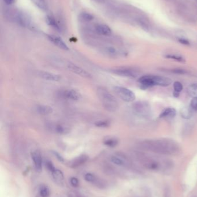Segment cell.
<instances>
[{
  "label": "cell",
  "instance_id": "cell-23",
  "mask_svg": "<svg viewBox=\"0 0 197 197\" xmlns=\"http://www.w3.org/2000/svg\"><path fill=\"white\" fill-rule=\"evenodd\" d=\"M46 22H47V23L49 26L53 27L54 28L56 29L57 30H61L58 22L56 21V20L53 16H48L47 18H46Z\"/></svg>",
  "mask_w": 197,
  "mask_h": 197
},
{
  "label": "cell",
  "instance_id": "cell-12",
  "mask_svg": "<svg viewBox=\"0 0 197 197\" xmlns=\"http://www.w3.org/2000/svg\"><path fill=\"white\" fill-rule=\"evenodd\" d=\"M48 38L49 40L52 42L54 45H56L58 48L64 50H68L69 48L66 45V43L63 41L61 38L58 36H54V35H48Z\"/></svg>",
  "mask_w": 197,
  "mask_h": 197
},
{
  "label": "cell",
  "instance_id": "cell-20",
  "mask_svg": "<svg viewBox=\"0 0 197 197\" xmlns=\"http://www.w3.org/2000/svg\"><path fill=\"white\" fill-rule=\"evenodd\" d=\"M180 114L182 118H183L184 119H190L191 117H193V109L190 107L182 108L180 111Z\"/></svg>",
  "mask_w": 197,
  "mask_h": 197
},
{
  "label": "cell",
  "instance_id": "cell-17",
  "mask_svg": "<svg viewBox=\"0 0 197 197\" xmlns=\"http://www.w3.org/2000/svg\"><path fill=\"white\" fill-rule=\"evenodd\" d=\"M36 111L42 115H46L52 114L53 110L52 107L47 105H40L36 107Z\"/></svg>",
  "mask_w": 197,
  "mask_h": 197
},
{
  "label": "cell",
  "instance_id": "cell-4",
  "mask_svg": "<svg viewBox=\"0 0 197 197\" xmlns=\"http://www.w3.org/2000/svg\"><path fill=\"white\" fill-rule=\"evenodd\" d=\"M138 82L142 89H146L153 86H168L172 83V80L170 78L166 77L145 75L139 78Z\"/></svg>",
  "mask_w": 197,
  "mask_h": 197
},
{
  "label": "cell",
  "instance_id": "cell-25",
  "mask_svg": "<svg viewBox=\"0 0 197 197\" xmlns=\"http://www.w3.org/2000/svg\"><path fill=\"white\" fill-rule=\"evenodd\" d=\"M119 141L116 139L115 138H107L103 141V143L109 147L113 148L117 145Z\"/></svg>",
  "mask_w": 197,
  "mask_h": 197
},
{
  "label": "cell",
  "instance_id": "cell-1",
  "mask_svg": "<svg viewBox=\"0 0 197 197\" xmlns=\"http://www.w3.org/2000/svg\"><path fill=\"white\" fill-rule=\"evenodd\" d=\"M139 145L145 151L162 155H174L180 151L179 145L170 139H146L140 142Z\"/></svg>",
  "mask_w": 197,
  "mask_h": 197
},
{
  "label": "cell",
  "instance_id": "cell-27",
  "mask_svg": "<svg viewBox=\"0 0 197 197\" xmlns=\"http://www.w3.org/2000/svg\"><path fill=\"white\" fill-rule=\"evenodd\" d=\"M168 72L175 74H179V75L190 74V71L187 70L186 69H180V68H175V69H169Z\"/></svg>",
  "mask_w": 197,
  "mask_h": 197
},
{
  "label": "cell",
  "instance_id": "cell-16",
  "mask_svg": "<svg viewBox=\"0 0 197 197\" xmlns=\"http://www.w3.org/2000/svg\"><path fill=\"white\" fill-rule=\"evenodd\" d=\"M96 32L99 34L104 36H109L112 34V30L107 25L99 24L95 27Z\"/></svg>",
  "mask_w": 197,
  "mask_h": 197
},
{
  "label": "cell",
  "instance_id": "cell-36",
  "mask_svg": "<svg viewBox=\"0 0 197 197\" xmlns=\"http://www.w3.org/2000/svg\"><path fill=\"white\" fill-rule=\"evenodd\" d=\"M107 53H109L111 55H115L117 53L116 50L112 47H109L107 48Z\"/></svg>",
  "mask_w": 197,
  "mask_h": 197
},
{
  "label": "cell",
  "instance_id": "cell-42",
  "mask_svg": "<svg viewBox=\"0 0 197 197\" xmlns=\"http://www.w3.org/2000/svg\"><path fill=\"white\" fill-rule=\"evenodd\" d=\"M174 96H175V98H178L179 96V92H177L174 91Z\"/></svg>",
  "mask_w": 197,
  "mask_h": 197
},
{
  "label": "cell",
  "instance_id": "cell-10",
  "mask_svg": "<svg viewBox=\"0 0 197 197\" xmlns=\"http://www.w3.org/2000/svg\"><path fill=\"white\" fill-rule=\"evenodd\" d=\"M67 67L69 70H71L73 73H75V74L80 76L87 78H90L92 77L89 72H87L85 69L77 66L76 65L73 63H68L67 65Z\"/></svg>",
  "mask_w": 197,
  "mask_h": 197
},
{
  "label": "cell",
  "instance_id": "cell-30",
  "mask_svg": "<svg viewBox=\"0 0 197 197\" xmlns=\"http://www.w3.org/2000/svg\"><path fill=\"white\" fill-rule=\"evenodd\" d=\"M111 123L110 121L107 120H103V121H100L97 122L95 123V125L98 127H107L110 125Z\"/></svg>",
  "mask_w": 197,
  "mask_h": 197
},
{
  "label": "cell",
  "instance_id": "cell-34",
  "mask_svg": "<svg viewBox=\"0 0 197 197\" xmlns=\"http://www.w3.org/2000/svg\"><path fill=\"white\" fill-rule=\"evenodd\" d=\"M46 167H47V169L51 173L52 172H53L54 170L56 169V168L54 167L53 163L49 161H48L46 163Z\"/></svg>",
  "mask_w": 197,
  "mask_h": 197
},
{
  "label": "cell",
  "instance_id": "cell-43",
  "mask_svg": "<svg viewBox=\"0 0 197 197\" xmlns=\"http://www.w3.org/2000/svg\"><path fill=\"white\" fill-rule=\"evenodd\" d=\"M94 1H95L96 2H99V3H103V2H104L105 1H106L107 0H94Z\"/></svg>",
  "mask_w": 197,
  "mask_h": 197
},
{
  "label": "cell",
  "instance_id": "cell-3",
  "mask_svg": "<svg viewBox=\"0 0 197 197\" xmlns=\"http://www.w3.org/2000/svg\"><path fill=\"white\" fill-rule=\"evenodd\" d=\"M97 94L104 108L109 112H116L119 108V103L116 98L104 87L99 86Z\"/></svg>",
  "mask_w": 197,
  "mask_h": 197
},
{
  "label": "cell",
  "instance_id": "cell-28",
  "mask_svg": "<svg viewBox=\"0 0 197 197\" xmlns=\"http://www.w3.org/2000/svg\"><path fill=\"white\" fill-rule=\"evenodd\" d=\"M166 58L172 59H174L175 61H177L180 62H185V59L183 57L178 55H175V54H168L166 55Z\"/></svg>",
  "mask_w": 197,
  "mask_h": 197
},
{
  "label": "cell",
  "instance_id": "cell-37",
  "mask_svg": "<svg viewBox=\"0 0 197 197\" xmlns=\"http://www.w3.org/2000/svg\"><path fill=\"white\" fill-rule=\"evenodd\" d=\"M178 41H179V42H180L182 45H186V46H188V45H190V43L189 40L185 39V38H179Z\"/></svg>",
  "mask_w": 197,
  "mask_h": 197
},
{
  "label": "cell",
  "instance_id": "cell-19",
  "mask_svg": "<svg viewBox=\"0 0 197 197\" xmlns=\"http://www.w3.org/2000/svg\"><path fill=\"white\" fill-rule=\"evenodd\" d=\"M52 176L54 181L58 184L63 183L64 181V174L63 172L58 169H55L53 172H52Z\"/></svg>",
  "mask_w": 197,
  "mask_h": 197
},
{
  "label": "cell",
  "instance_id": "cell-22",
  "mask_svg": "<svg viewBox=\"0 0 197 197\" xmlns=\"http://www.w3.org/2000/svg\"><path fill=\"white\" fill-rule=\"evenodd\" d=\"M31 1L38 8L44 11L48 10V6L46 0H31Z\"/></svg>",
  "mask_w": 197,
  "mask_h": 197
},
{
  "label": "cell",
  "instance_id": "cell-2",
  "mask_svg": "<svg viewBox=\"0 0 197 197\" xmlns=\"http://www.w3.org/2000/svg\"><path fill=\"white\" fill-rule=\"evenodd\" d=\"M136 157L139 163L149 170L154 171L164 170L169 168L170 166L169 161L145 153H136Z\"/></svg>",
  "mask_w": 197,
  "mask_h": 197
},
{
  "label": "cell",
  "instance_id": "cell-6",
  "mask_svg": "<svg viewBox=\"0 0 197 197\" xmlns=\"http://www.w3.org/2000/svg\"><path fill=\"white\" fill-rule=\"evenodd\" d=\"M114 90L119 98L125 102H132L135 100V94L131 90L122 86H115Z\"/></svg>",
  "mask_w": 197,
  "mask_h": 197
},
{
  "label": "cell",
  "instance_id": "cell-7",
  "mask_svg": "<svg viewBox=\"0 0 197 197\" xmlns=\"http://www.w3.org/2000/svg\"><path fill=\"white\" fill-rule=\"evenodd\" d=\"M15 22L20 26L28 28L31 26V20L27 14L21 10L16 11L14 14Z\"/></svg>",
  "mask_w": 197,
  "mask_h": 197
},
{
  "label": "cell",
  "instance_id": "cell-9",
  "mask_svg": "<svg viewBox=\"0 0 197 197\" xmlns=\"http://www.w3.org/2000/svg\"><path fill=\"white\" fill-rule=\"evenodd\" d=\"M111 161L114 164L124 167L130 166V161L125 155L123 154H116L111 157Z\"/></svg>",
  "mask_w": 197,
  "mask_h": 197
},
{
  "label": "cell",
  "instance_id": "cell-8",
  "mask_svg": "<svg viewBox=\"0 0 197 197\" xmlns=\"http://www.w3.org/2000/svg\"><path fill=\"white\" fill-rule=\"evenodd\" d=\"M113 73L120 76L128 78H136L139 74V72L136 70L128 67H120L113 69Z\"/></svg>",
  "mask_w": 197,
  "mask_h": 197
},
{
  "label": "cell",
  "instance_id": "cell-15",
  "mask_svg": "<svg viewBox=\"0 0 197 197\" xmlns=\"http://www.w3.org/2000/svg\"><path fill=\"white\" fill-rule=\"evenodd\" d=\"M64 98L72 100H78L81 98V95L78 91L74 90H68L63 93Z\"/></svg>",
  "mask_w": 197,
  "mask_h": 197
},
{
  "label": "cell",
  "instance_id": "cell-21",
  "mask_svg": "<svg viewBox=\"0 0 197 197\" xmlns=\"http://www.w3.org/2000/svg\"><path fill=\"white\" fill-rule=\"evenodd\" d=\"M188 96L192 98H197V83L191 84L187 89Z\"/></svg>",
  "mask_w": 197,
  "mask_h": 197
},
{
  "label": "cell",
  "instance_id": "cell-13",
  "mask_svg": "<svg viewBox=\"0 0 197 197\" xmlns=\"http://www.w3.org/2000/svg\"><path fill=\"white\" fill-rule=\"evenodd\" d=\"M88 159L89 157L87 155H82L75 158L72 161H70V163H69V166L72 168H75L85 163L88 160Z\"/></svg>",
  "mask_w": 197,
  "mask_h": 197
},
{
  "label": "cell",
  "instance_id": "cell-29",
  "mask_svg": "<svg viewBox=\"0 0 197 197\" xmlns=\"http://www.w3.org/2000/svg\"><path fill=\"white\" fill-rule=\"evenodd\" d=\"M81 18L83 20H85V21H87V22H89V21H91L93 20L94 17L92 14H89V13H87V12H83L81 14Z\"/></svg>",
  "mask_w": 197,
  "mask_h": 197
},
{
  "label": "cell",
  "instance_id": "cell-33",
  "mask_svg": "<svg viewBox=\"0 0 197 197\" xmlns=\"http://www.w3.org/2000/svg\"><path fill=\"white\" fill-rule=\"evenodd\" d=\"M190 107L193 109V111L197 112V98H193L191 100Z\"/></svg>",
  "mask_w": 197,
  "mask_h": 197
},
{
  "label": "cell",
  "instance_id": "cell-32",
  "mask_svg": "<svg viewBox=\"0 0 197 197\" xmlns=\"http://www.w3.org/2000/svg\"><path fill=\"white\" fill-rule=\"evenodd\" d=\"M183 85L182 84L181 82H180L179 81H175L174 83V88L175 90V92H180L182 90H183Z\"/></svg>",
  "mask_w": 197,
  "mask_h": 197
},
{
  "label": "cell",
  "instance_id": "cell-11",
  "mask_svg": "<svg viewBox=\"0 0 197 197\" xmlns=\"http://www.w3.org/2000/svg\"><path fill=\"white\" fill-rule=\"evenodd\" d=\"M31 157L36 171L39 172H41L42 170V158L40 153L38 151L33 152L31 153Z\"/></svg>",
  "mask_w": 197,
  "mask_h": 197
},
{
  "label": "cell",
  "instance_id": "cell-26",
  "mask_svg": "<svg viewBox=\"0 0 197 197\" xmlns=\"http://www.w3.org/2000/svg\"><path fill=\"white\" fill-rule=\"evenodd\" d=\"M39 195L41 197H49L50 190L49 187L46 185L40 186L39 188Z\"/></svg>",
  "mask_w": 197,
  "mask_h": 197
},
{
  "label": "cell",
  "instance_id": "cell-18",
  "mask_svg": "<svg viewBox=\"0 0 197 197\" xmlns=\"http://www.w3.org/2000/svg\"><path fill=\"white\" fill-rule=\"evenodd\" d=\"M176 115V111L174 108L168 107L166 108L161 114L159 115L160 118H174Z\"/></svg>",
  "mask_w": 197,
  "mask_h": 197
},
{
  "label": "cell",
  "instance_id": "cell-5",
  "mask_svg": "<svg viewBox=\"0 0 197 197\" xmlns=\"http://www.w3.org/2000/svg\"><path fill=\"white\" fill-rule=\"evenodd\" d=\"M133 107L135 112L139 117L148 118L151 116V106L147 102L139 101L135 103Z\"/></svg>",
  "mask_w": 197,
  "mask_h": 197
},
{
  "label": "cell",
  "instance_id": "cell-31",
  "mask_svg": "<svg viewBox=\"0 0 197 197\" xmlns=\"http://www.w3.org/2000/svg\"><path fill=\"white\" fill-rule=\"evenodd\" d=\"M97 178V176L91 173H87L85 175V179L86 181L93 183Z\"/></svg>",
  "mask_w": 197,
  "mask_h": 197
},
{
  "label": "cell",
  "instance_id": "cell-38",
  "mask_svg": "<svg viewBox=\"0 0 197 197\" xmlns=\"http://www.w3.org/2000/svg\"><path fill=\"white\" fill-rule=\"evenodd\" d=\"M68 197H86L85 195L81 194L80 193L73 192L69 194Z\"/></svg>",
  "mask_w": 197,
  "mask_h": 197
},
{
  "label": "cell",
  "instance_id": "cell-44",
  "mask_svg": "<svg viewBox=\"0 0 197 197\" xmlns=\"http://www.w3.org/2000/svg\"><path fill=\"white\" fill-rule=\"evenodd\" d=\"M40 197V195H38V196H37V197Z\"/></svg>",
  "mask_w": 197,
  "mask_h": 197
},
{
  "label": "cell",
  "instance_id": "cell-24",
  "mask_svg": "<svg viewBox=\"0 0 197 197\" xmlns=\"http://www.w3.org/2000/svg\"><path fill=\"white\" fill-rule=\"evenodd\" d=\"M69 129L67 126L61 125H56L54 126V131L58 134L61 135H65L67 134L70 131Z\"/></svg>",
  "mask_w": 197,
  "mask_h": 197
},
{
  "label": "cell",
  "instance_id": "cell-39",
  "mask_svg": "<svg viewBox=\"0 0 197 197\" xmlns=\"http://www.w3.org/2000/svg\"><path fill=\"white\" fill-rule=\"evenodd\" d=\"M139 24L140 25V26L142 27L145 31H148V26H147L146 24H145V22H142V21H139Z\"/></svg>",
  "mask_w": 197,
  "mask_h": 197
},
{
  "label": "cell",
  "instance_id": "cell-14",
  "mask_svg": "<svg viewBox=\"0 0 197 197\" xmlns=\"http://www.w3.org/2000/svg\"><path fill=\"white\" fill-rule=\"evenodd\" d=\"M40 76L45 80L52 81H58L61 80V76L58 74H54L50 72L42 71L39 73Z\"/></svg>",
  "mask_w": 197,
  "mask_h": 197
},
{
  "label": "cell",
  "instance_id": "cell-40",
  "mask_svg": "<svg viewBox=\"0 0 197 197\" xmlns=\"http://www.w3.org/2000/svg\"><path fill=\"white\" fill-rule=\"evenodd\" d=\"M54 155L56 156V157H57V159H58V160L60 161H63L64 160V159H63V157L59 154L57 152H54Z\"/></svg>",
  "mask_w": 197,
  "mask_h": 197
},
{
  "label": "cell",
  "instance_id": "cell-41",
  "mask_svg": "<svg viewBox=\"0 0 197 197\" xmlns=\"http://www.w3.org/2000/svg\"><path fill=\"white\" fill-rule=\"evenodd\" d=\"M15 1L16 0H3L4 3H5L6 5H8L13 4L14 3H15Z\"/></svg>",
  "mask_w": 197,
  "mask_h": 197
},
{
  "label": "cell",
  "instance_id": "cell-35",
  "mask_svg": "<svg viewBox=\"0 0 197 197\" xmlns=\"http://www.w3.org/2000/svg\"><path fill=\"white\" fill-rule=\"evenodd\" d=\"M70 183H71V184L72 186L73 187H78L79 186V184L78 179H77L76 178H75V177H72L71 178V179H70Z\"/></svg>",
  "mask_w": 197,
  "mask_h": 197
}]
</instances>
